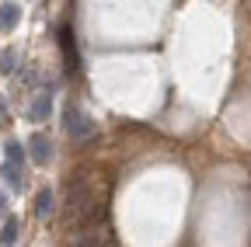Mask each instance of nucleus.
Instances as JSON below:
<instances>
[{"instance_id":"5","label":"nucleus","mask_w":251,"mask_h":247,"mask_svg":"<svg viewBox=\"0 0 251 247\" xmlns=\"http://www.w3.org/2000/svg\"><path fill=\"white\" fill-rule=\"evenodd\" d=\"M28 146H31V160H35V164H42V167H46V164L52 160V139H49L46 133H35Z\"/></svg>"},{"instance_id":"11","label":"nucleus","mask_w":251,"mask_h":247,"mask_svg":"<svg viewBox=\"0 0 251 247\" xmlns=\"http://www.w3.org/2000/svg\"><path fill=\"white\" fill-rule=\"evenodd\" d=\"M0 70H4V73L14 70V52H4V56H0Z\"/></svg>"},{"instance_id":"8","label":"nucleus","mask_w":251,"mask_h":247,"mask_svg":"<svg viewBox=\"0 0 251 247\" xmlns=\"http://www.w3.org/2000/svg\"><path fill=\"white\" fill-rule=\"evenodd\" d=\"M0 174H4L7 188H21V184H25V174H21V167H18V164H7V160H4V167H0Z\"/></svg>"},{"instance_id":"12","label":"nucleus","mask_w":251,"mask_h":247,"mask_svg":"<svg viewBox=\"0 0 251 247\" xmlns=\"http://www.w3.org/2000/svg\"><path fill=\"white\" fill-rule=\"evenodd\" d=\"M4 118H7V105H4V98H0V126H4Z\"/></svg>"},{"instance_id":"7","label":"nucleus","mask_w":251,"mask_h":247,"mask_svg":"<svg viewBox=\"0 0 251 247\" xmlns=\"http://www.w3.org/2000/svg\"><path fill=\"white\" fill-rule=\"evenodd\" d=\"M18 233H21V220H18V216H7L4 230H0V247H14Z\"/></svg>"},{"instance_id":"6","label":"nucleus","mask_w":251,"mask_h":247,"mask_svg":"<svg viewBox=\"0 0 251 247\" xmlns=\"http://www.w3.org/2000/svg\"><path fill=\"white\" fill-rule=\"evenodd\" d=\"M18 21H21V7L18 4H4V7H0V32H14Z\"/></svg>"},{"instance_id":"3","label":"nucleus","mask_w":251,"mask_h":247,"mask_svg":"<svg viewBox=\"0 0 251 247\" xmlns=\"http://www.w3.org/2000/svg\"><path fill=\"white\" fill-rule=\"evenodd\" d=\"M59 52H63V70H67V73H77L80 56H77V42H74L70 24H63V28H59Z\"/></svg>"},{"instance_id":"9","label":"nucleus","mask_w":251,"mask_h":247,"mask_svg":"<svg viewBox=\"0 0 251 247\" xmlns=\"http://www.w3.org/2000/svg\"><path fill=\"white\" fill-rule=\"evenodd\" d=\"M35 212H39V216H49V212H52V192H49V188H42V192L35 195Z\"/></svg>"},{"instance_id":"2","label":"nucleus","mask_w":251,"mask_h":247,"mask_svg":"<svg viewBox=\"0 0 251 247\" xmlns=\"http://www.w3.org/2000/svg\"><path fill=\"white\" fill-rule=\"evenodd\" d=\"M63 126H67V133H70L77 143H84V139H91L94 133H98V122H94L87 112H80L77 105H70L67 112H63Z\"/></svg>"},{"instance_id":"4","label":"nucleus","mask_w":251,"mask_h":247,"mask_svg":"<svg viewBox=\"0 0 251 247\" xmlns=\"http://www.w3.org/2000/svg\"><path fill=\"white\" fill-rule=\"evenodd\" d=\"M52 87H56V84H49V90H42V94L31 101V108H28V118H31V122H46V118L52 115Z\"/></svg>"},{"instance_id":"10","label":"nucleus","mask_w":251,"mask_h":247,"mask_svg":"<svg viewBox=\"0 0 251 247\" xmlns=\"http://www.w3.org/2000/svg\"><path fill=\"white\" fill-rule=\"evenodd\" d=\"M4 150H7V153H4V160H7V164H18V167H21V160H25V146H21V143H7Z\"/></svg>"},{"instance_id":"1","label":"nucleus","mask_w":251,"mask_h":247,"mask_svg":"<svg viewBox=\"0 0 251 247\" xmlns=\"http://www.w3.org/2000/svg\"><path fill=\"white\" fill-rule=\"evenodd\" d=\"M67 205H70V220H74V223H84V220H91V216L105 212L101 192H98V184H94L91 178H77V181H70Z\"/></svg>"},{"instance_id":"13","label":"nucleus","mask_w":251,"mask_h":247,"mask_svg":"<svg viewBox=\"0 0 251 247\" xmlns=\"http://www.w3.org/2000/svg\"><path fill=\"white\" fill-rule=\"evenodd\" d=\"M4 209H7V195H4V192H0V212H4Z\"/></svg>"}]
</instances>
